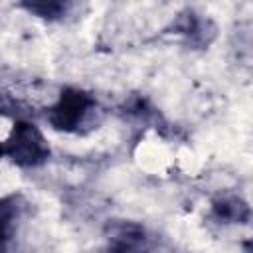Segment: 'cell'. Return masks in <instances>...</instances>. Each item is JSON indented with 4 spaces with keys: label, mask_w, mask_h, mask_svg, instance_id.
<instances>
[{
    "label": "cell",
    "mask_w": 253,
    "mask_h": 253,
    "mask_svg": "<svg viewBox=\"0 0 253 253\" xmlns=\"http://www.w3.org/2000/svg\"><path fill=\"white\" fill-rule=\"evenodd\" d=\"M213 217L223 223H247L249 206L239 198H221L213 204Z\"/></svg>",
    "instance_id": "cell-5"
},
{
    "label": "cell",
    "mask_w": 253,
    "mask_h": 253,
    "mask_svg": "<svg viewBox=\"0 0 253 253\" xmlns=\"http://www.w3.org/2000/svg\"><path fill=\"white\" fill-rule=\"evenodd\" d=\"M107 253H144V229L136 223H115L111 227V235Z\"/></svg>",
    "instance_id": "cell-3"
},
{
    "label": "cell",
    "mask_w": 253,
    "mask_h": 253,
    "mask_svg": "<svg viewBox=\"0 0 253 253\" xmlns=\"http://www.w3.org/2000/svg\"><path fill=\"white\" fill-rule=\"evenodd\" d=\"M95 109H97V101L91 93L75 87H65L59 99L49 107L45 117L55 130L79 132V128L85 126V123L95 113Z\"/></svg>",
    "instance_id": "cell-2"
},
{
    "label": "cell",
    "mask_w": 253,
    "mask_h": 253,
    "mask_svg": "<svg viewBox=\"0 0 253 253\" xmlns=\"http://www.w3.org/2000/svg\"><path fill=\"white\" fill-rule=\"evenodd\" d=\"M22 206L24 202H22V196L18 194L0 198V253H8V241L22 213Z\"/></svg>",
    "instance_id": "cell-4"
},
{
    "label": "cell",
    "mask_w": 253,
    "mask_h": 253,
    "mask_svg": "<svg viewBox=\"0 0 253 253\" xmlns=\"http://www.w3.org/2000/svg\"><path fill=\"white\" fill-rule=\"evenodd\" d=\"M49 154L51 150L43 132L30 121H16L10 134L0 142V158H8L22 168L42 166Z\"/></svg>",
    "instance_id": "cell-1"
},
{
    "label": "cell",
    "mask_w": 253,
    "mask_h": 253,
    "mask_svg": "<svg viewBox=\"0 0 253 253\" xmlns=\"http://www.w3.org/2000/svg\"><path fill=\"white\" fill-rule=\"evenodd\" d=\"M24 8L40 18L53 20V18H59L65 14L67 4H63V2H32V4H24Z\"/></svg>",
    "instance_id": "cell-6"
}]
</instances>
